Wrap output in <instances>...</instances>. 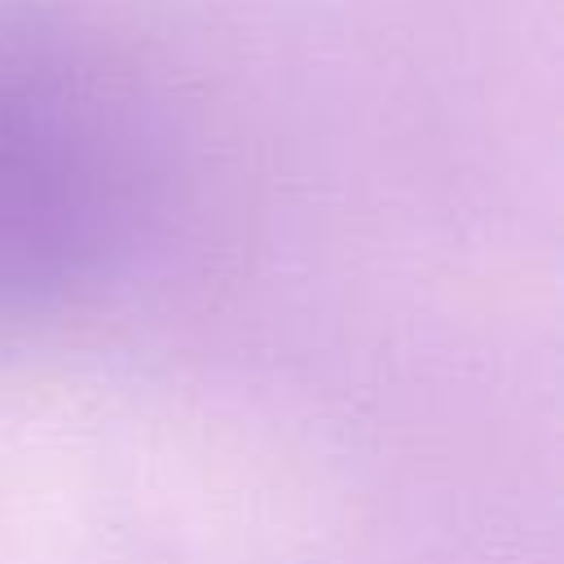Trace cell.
Returning a JSON list of instances; mask_svg holds the SVG:
<instances>
[{
  "label": "cell",
  "instance_id": "cell-1",
  "mask_svg": "<svg viewBox=\"0 0 564 564\" xmlns=\"http://www.w3.org/2000/svg\"><path fill=\"white\" fill-rule=\"evenodd\" d=\"M141 198L115 62L66 0H0V317L88 286Z\"/></svg>",
  "mask_w": 564,
  "mask_h": 564
}]
</instances>
